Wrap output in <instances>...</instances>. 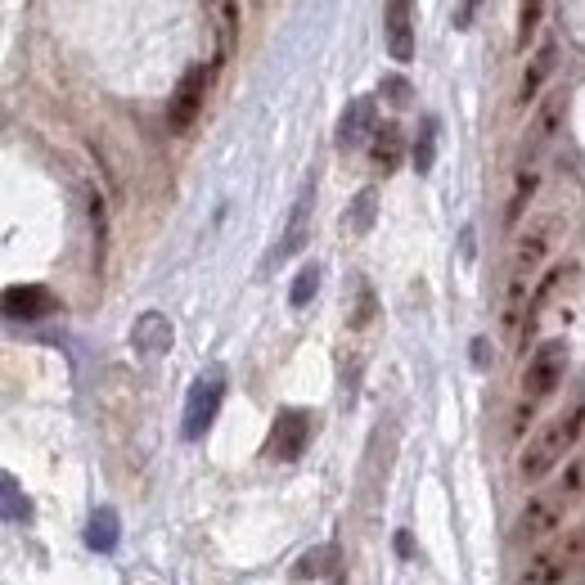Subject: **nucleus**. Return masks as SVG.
<instances>
[{
    "label": "nucleus",
    "mask_w": 585,
    "mask_h": 585,
    "mask_svg": "<svg viewBox=\"0 0 585 585\" xmlns=\"http://www.w3.org/2000/svg\"><path fill=\"white\" fill-rule=\"evenodd\" d=\"M581 428H585V405H572V410H567V414L549 419L545 428H540L536 437L527 441V450H522V459H518L522 477H527V482H540V477H545L549 468H554L558 459H563L567 450L576 446Z\"/></svg>",
    "instance_id": "nucleus-1"
},
{
    "label": "nucleus",
    "mask_w": 585,
    "mask_h": 585,
    "mask_svg": "<svg viewBox=\"0 0 585 585\" xmlns=\"http://www.w3.org/2000/svg\"><path fill=\"white\" fill-rule=\"evenodd\" d=\"M563 374H567V338H545L527 356V369H522V405L536 410L545 396H554Z\"/></svg>",
    "instance_id": "nucleus-2"
},
{
    "label": "nucleus",
    "mask_w": 585,
    "mask_h": 585,
    "mask_svg": "<svg viewBox=\"0 0 585 585\" xmlns=\"http://www.w3.org/2000/svg\"><path fill=\"white\" fill-rule=\"evenodd\" d=\"M221 401H225V369L212 365L203 369V374L189 383V396H185V423H180V432H185V441H198L207 428L216 423V414H221Z\"/></svg>",
    "instance_id": "nucleus-3"
},
{
    "label": "nucleus",
    "mask_w": 585,
    "mask_h": 585,
    "mask_svg": "<svg viewBox=\"0 0 585 585\" xmlns=\"http://www.w3.org/2000/svg\"><path fill=\"white\" fill-rule=\"evenodd\" d=\"M315 437V414L302 410V405H284L270 423V437H266V459H279V464H293L302 459V450L311 446Z\"/></svg>",
    "instance_id": "nucleus-4"
},
{
    "label": "nucleus",
    "mask_w": 585,
    "mask_h": 585,
    "mask_svg": "<svg viewBox=\"0 0 585 585\" xmlns=\"http://www.w3.org/2000/svg\"><path fill=\"white\" fill-rule=\"evenodd\" d=\"M207 81H212V72H207L203 63L185 68V77L176 81V90H171V99H167V131L171 135H185L189 126L198 122L203 99H207Z\"/></svg>",
    "instance_id": "nucleus-5"
},
{
    "label": "nucleus",
    "mask_w": 585,
    "mask_h": 585,
    "mask_svg": "<svg viewBox=\"0 0 585 585\" xmlns=\"http://www.w3.org/2000/svg\"><path fill=\"white\" fill-rule=\"evenodd\" d=\"M563 513H567L563 491H536L527 500V509L518 513V540L522 545H540L545 536H554L563 527Z\"/></svg>",
    "instance_id": "nucleus-6"
},
{
    "label": "nucleus",
    "mask_w": 585,
    "mask_h": 585,
    "mask_svg": "<svg viewBox=\"0 0 585 585\" xmlns=\"http://www.w3.org/2000/svg\"><path fill=\"white\" fill-rule=\"evenodd\" d=\"M374 131H378L374 95H356V99H347V108L338 113V126H333V149L351 153V149H360L365 140H374Z\"/></svg>",
    "instance_id": "nucleus-7"
},
{
    "label": "nucleus",
    "mask_w": 585,
    "mask_h": 585,
    "mask_svg": "<svg viewBox=\"0 0 585 585\" xmlns=\"http://www.w3.org/2000/svg\"><path fill=\"white\" fill-rule=\"evenodd\" d=\"M558 230H563L558 216H540V221H531L527 234L518 239V252H513V261H509V279H536L540 261H545V252H549V243H554Z\"/></svg>",
    "instance_id": "nucleus-8"
},
{
    "label": "nucleus",
    "mask_w": 585,
    "mask_h": 585,
    "mask_svg": "<svg viewBox=\"0 0 585 585\" xmlns=\"http://www.w3.org/2000/svg\"><path fill=\"white\" fill-rule=\"evenodd\" d=\"M131 347L140 360H158L176 347V329H171V320L162 311H140L131 324Z\"/></svg>",
    "instance_id": "nucleus-9"
},
{
    "label": "nucleus",
    "mask_w": 585,
    "mask_h": 585,
    "mask_svg": "<svg viewBox=\"0 0 585 585\" xmlns=\"http://www.w3.org/2000/svg\"><path fill=\"white\" fill-rule=\"evenodd\" d=\"M563 113H567V90H549V99L540 104L536 122L527 126L531 135H527V144H522V167H527V162L536 158V153L558 135V122H563Z\"/></svg>",
    "instance_id": "nucleus-10"
},
{
    "label": "nucleus",
    "mask_w": 585,
    "mask_h": 585,
    "mask_svg": "<svg viewBox=\"0 0 585 585\" xmlns=\"http://www.w3.org/2000/svg\"><path fill=\"white\" fill-rule=\"evenodd\" d=\"M311 212H315V180H306V185H302V194H297V203H293V216H288L284 243H279V248H275V261L297 257V252L306 248V239H311Z\"/></svg>",
    "instance_id": "nucleus-11"
},
{
    "label": "nucleus",
    "mask_w": 585,
    "mask_h": 585,
    "mask_svg": "<svg viewBox=\"0 0 585 585\" xmlns=\"http://www.w3.org/2000/svg\"><path fill=\"white\" fill-rule=\"evenodd\" d=\"M59 311L54 293L45 284H9L5 288V315L9 320H41V315Z\"/></svg>",
    "instance_id": "nucleus-12"
},
{
    "label": "nucleus",
    "mask_w": 585,
    "mask_h": 585,
    "mask_svg": "<svg viewBox=\"0 0 585 585\" xmlns=\"http://www.w3.org/2000/svg\"><path fill=\"white\" fill-rule=\"evenodd\" d=\"M383 23H387V54L396 63H410L414 59V27H410V5L405 0H392L383 9Z\"/></svg>",
    "instance_id": "nucleus-13"
},
{
    "label": "nucleus",
    "mask_w": 585,
    "mask_h": 585,
    "mask_svg": "<svg viewBox=\"0 0 585 585\" xmlns=\"http://www.w3.org/2000/svg\"><path fill=\"white\" fill-rule=\"evenodd\" d=\"M401 158H405V131H401V122H383L374 131V140H369V162H374L383 176H392V171L401 167Z\"/></svg>",
    "instance_id": "nucleus-14"
},
{
    "label": "nucleus",
    "mask_w": 585,
    "mask_h": 585,
    "mask_svg": "<svg viewBox=\"0 0 585 585\" xmlns=\"http://www.w3.org/2000/svg\"><path fill=\"white\" fill-rule=\"evenodd\" d=\"M554 54H558V45L545 41L536 54H531L527 68H522V77H518V104H522V108H527L531 99L540 95V86L549 81V72H554Z\"/></svg>",
    "instance_id": "nucleus-15"
},
{
    "label": "nucleus",
    "mask_w": 585,
    "mask_h": 585,
    "mask_svg": "<svg viewBox=\"0 0 585 585\" xmlns=\"http://www.w3.org/2000/svg\"><path fill=\"white\" fill-rule=\"evenodd\" d=\"M374 216H378V189L365 185L347 203V212H342V234H347V239H365V234L374 230Z\"/></svg>",
    "instance_id": "nucleus-16"
},
{
    "label": "nucleus",
    "mask_w": 585,
    "mask_h": 585,
    "mask_svg": "<svg viewBox=\"0 0 585 585\" xmlns=\"http://www.w3.org/2000/svg\"><path fill=\"white\" fill-rule=\"evenodd\" d=\"M567 572H572V563H567L563 549H540V554L522 567V585H558Z\"/></svg>",
    "instance_id": "nucleus-17"
},
{
    "label": "nucleus",
    "mask_w": 585,
    "mask_h": 585,
    "mask_svg": "<svg viewBox=\"0 0 585 585\" xmlns=\"http://www.w3.org/2000/svg\"><path fill=\"white\" fill-rule=\"evenodd\" d=\"M117 536H122V527H117V509H95L86 522V545L95 549V554H113L117 549Z\"/></svg>",
    "instance_id": "nucleus-18"
},
{
    "label": "nucleus",
    "mask_w": 585,
    "mask_h": 585,
    "mask_svg": "<svg viewBox=\"0 0 585 585\" xmlns=\"http://www.w3.org/2000/svg\"><path fill=\"white\" fill-rule=\"evenodd\" d=\"M207 14L216 18V59L212 63H225V54H230V45H234V32H239V5L216 0V5H207Z\"/></svg>",
    "instance_id": "nucleus-19"
},
{
    "label": "nucleus",
    "mask_w": 585,
    "mask_h": 585,
    "mask_svg": "<svg viewBox=\"0 0 585 585\" xmlns=\"http://www.w3.org/2000/svg\"><path fill=\"white\" fill-rule=\"evenodd\" d=\"M437 117H423L419 122V135H414V149H410V158H414V171H419V176H428L432 167H437Z\"/></svg>",
    "instance_id": "nucleus-20"
},
{
    "label": "nucleus",
    "mask_w": 585,
    "mask_h": 585,
    "mask_svg": "<svg viewBox=\"0 0 585 585\" xmlns=\"http://www.w3.org/2000/svg\"><path fill=\"white\" fill-rule=\"evenodd\" d=\"M333 563H338V545H315L306 549L293 563V581H315V576H329Z\"/></svg>",
    "instance_id": "nucleus-21"
},
{
    "label": "nucleus",
    "mask_w": 585,
    "mask_h": 585,
    "mask_svg": "<svg viewBox=\"0 0 585 585\" xmlns=\"http://www.w3.org/2000/svg\"><path fill=\"white\" fill-rule=\"evenodd\" d=\"M531 194H536V171L531 167H522L518 171V180H513V194H509V207H504V225H518L522 221V212H527V203H531Z\"/></svg>",
    "instance_id": "nucleus-22"
},
{
    "label": "nucleus",
    "mask_w": 585,
    "mask_h": 585,
    "mask_svg": "<svg viewBox=\"0 0 585 585\" xmlns=\"http://www.w3.org/2000/svg\"><path fill=\"white\" fill-rule=\"evenodd\" d=\"M0 500H5V522H27V518H32V504H27V495L18 491V477L14 473L0 477Z\"/></svg>",
    "instance_id": "nucleus-23"
},
{
    "label": "nucleus",
    "mask_w": 585,
    "mask_h": 585,
    "mask_svg": "<svg viewBox=\"0 0 585 585\" xmlns=\"http://www.w3.org/2000/svg\"><path fill=\"white\" fill-rule=\"evenodd\" d=\"M90 230H95V266H104V243H108V207H104V194L90 189Z\"/></svg>",
    "instance_id": "nucleus-24"
},
{
    "label": "nucleus",
    "mask_w": 585,
    "mask_h": 585,
    "mask_svg": "<svg viewBox=\"0 0 585 585\" xmlns=\"http://www.w3.org/2000/svg\"><path fill=\"white\" fill-rule=\"evenodd\" d=\"M315 293H320V266H315V261H311V266H302V270H297V275H293V288H288V302H293L297 311H302V306L311 302Z\"/></svg>",
    "instance_id": "nucleus-25"
},
{
    "label": "nucleus",
    "mask_w": 585,
    "mask_h": 585,
    "mask_svg": "<svg viewBox=\"0 0 585 585\" xmlns=\"http://www.w3.org/2000/svg\"><path fill=\"white\" fill-rule=\"evenodd\" d=\"M540 18H545V5H540V0H527V5H518V50H527V41L536 36Z\"/></svg>",
    "instance_id": "nucleus-26"
},
{
    "label": "nucleus",
    "mask_w": 585,
    "mask_h": 585,
    "mask_svg": "<svg viewBox=\"0 0 585 585\" xmlns=\"http://www.w3.org/2000/svg\"><path fill=\"white\" fill-rule=\"evenodd\" d=\"M410 95H414V90H410V81H405V77H383V99H387V104L405 108V104H410Z\"/></svg>",
    "instance_id": "nucleus-27"
},
{
    "label": "nucleus",
    "mask_w": 585,
    "mask_h": 585,
    "mask_svg": "<svg viewBox=\"0 0 585 585\" xmlns=\"http://www.w3.org/2000/svg\"><path fill=\"white\" fill-rule=\"evenodd\" d=\"M563 554H567V563L572 567H585V522L581 527H572V536L563 540Z\"/></svg>",
    "instance_id": "nucleus-28"
},
{
    "label": "nucleus",
    "mask_w": 585,
    "mask_h": 585,
    "mask_svg": "<svg viewBox=\"0 0 585 585\" xmlns=\"http://www.w3.org/2000/svg\"><path fill=\"white\" fill-rule=\"evenodd\" d=\"M369 315H374V293H369V288H360V306H356V315H351V329L369 324Z\"/></svg>",
    "instance_id": "nucleus-29"
},
{
    "label": "nucleus",
    "mask_w": 585,
    "mask_h": 585,
    "mask_svg": "<svg viewBox=\"0 0 585 585\" xmlns=\"http://www.w3.org/2000/svg\"><path fill=\"white\" fill-rule=\"evenodd\" d=\"M486 347H491V342H486V338H473V365H477V369H486V365H491V351H486Z\"/></svg>",
    "instance_id": "nucleus-30"
},
{
    "label": "nucleus",
    "mask_w": 585,
    "mask_h": 585,
    "mask_svg": "<svg viewBox=\"0 0 585 585\" xmlns=\"http://www.w3.org/2000/svg\"><path fill=\"white\" fill-rule=\"evenodd\" d=\"M396 554H401V558H410V554H414V540H410V531H396Z\"/></svg>",
    "instance_id": "nucleus-31"
},
{
    "label": "nucleus",
    "mask_w": 585,
    "mask_h": 585,
    "mask_svg": "<svg viewBox=\"0 0 585 585\" xmlns=\"http://www.w3.org/2000/svg\"><path fill=\"white\" fill-rule=\"evenodd\" d=\"M450 18H455V27H473V23H468V18H473V5H459Z\"/></svg>",
    "instance_id": "nucleus-32"
}]
</instances>
